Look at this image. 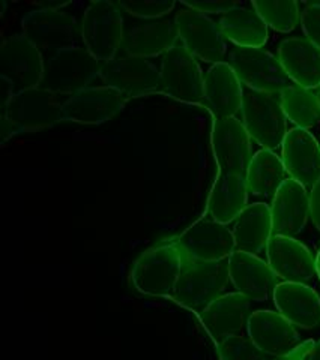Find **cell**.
Here are the masks:
<instances>
[{
	"label": "cell",
	"mask_w": 320,
	"mask_h": 360,
	"mask_svg": "<svg viewBox=\"0 0 320 360\" xmlns=\"http://www.w3.org/2000/svg\"><path fill=\"white\" fill-rule=\"evenodd\" d=\"M188 260L175 240L159 243L134 263L133 284L146 296H170L178 285Z\"/></svg>",
	"instance_id": "obj_1"
},
{
	"label": "cell",
	"mask_w": 320,
	"mask_h": 360,
	"mask_svg": "<svg viewBox=\"0 0 320 360\" xmlns=\"http://www.w3.org/2000/svg\"><path fill=\"white\" fill-rule=\"evenodd\" d=\"M101 62L85 47H71L53 53L45 60L44 78L39 87L59 96H73L99 77Z\"/></svg>",
	"instance_id": "obj_2"
},
{
	"label": "cell",
	"mask_w": 320,
	"mask_h": 360,
	"mask_svg": "<svg viewBox=\"0 0 320 360\" xmlns=\"http://www.w3.org/2000/svg\"><path fill=\"white\" fill-rule=\"evenodd\" d=\"M125 25L119 4L98 0L89 4L82 18L83 47L101 63L116 59L122 49Z\"/></svg>",
	"instance_id": "obj_3"
},
{
	"label": "cell",
	"mask_w": 320,
	"mask_h": 360,
	"mask_svg": "<svg viewBox=\"0 0 320 360\" xmlns=\"http://www.w3.org/2000/svg\"><path fill=\"white\" fill-rule=\"evenodd\" d=\"M241 112L242 123L251 140L264 149L276 150L281 148L289 131L288 117L284 115L280 98L247 90L244 92Z\"/></svg>",
	"instance_id": "obj_4"
},
{
	"label": "cell",
	"mask_w": 320,
	"mask_h": 360,
	"mask_svg": "<svg viewBox=\"0 0 320 360\" xmlns=\"http://www.w3.org/2000/svg\"><path fill=\"white\" fill-rule=\"evenodd\" d=\"M227 63L248 90L280 95L284 89L292 86L278 58L264 49L235 47L228 54Z\"/></svg>",
	"instance_id": "obj_5"
},
{
	"label": "cell",
	"mask_w": 320,
	"mask_h": 360,
	"mask_svg": "<svg viewBox=\"0 0 320 360\" xmlns=\"http://www.w3.org/2000/svg\"><path fill=\"white\" fill-rule=\"evenodd\" d=\"M21 32L39 50L54 53L78 47L82 41V25L73 15L57 9L30 11L21 20Z\"/></svg>",
	"instance_id": "obj_6"
},
{
	"label": "cell",
	"mask_w": 320,
	"mask_h": 360,
	"mask_svg": "<svg viewBox=\"0 0 320 360\" xmlns=\"http://www.w3.org/2000/svg\"><path fill=\"white\" fill-rule=\"evenodd\" d=\"M63 103L59 95L35 87L14 94L8 105H2V116L9 119L18 134L39 131L63 122Z\"/></svg>",
	"instance_id": "obj_7"
},
{
	"label": "cell",
	"mask_w": 320,
	"mask_h": 360,
	"mask_svg": "<svg viewBox=\"0 0 320 360\" xmlns=\"http://www.w3.org/2000/svg\"><path fill=\"white\" fill-rule=\"evenodd\" d=\"M227 262L194 263L188 262L173 291V299L188 309L203 311L224 295L228 285Z\"/></svg>",
	"instance_id": "obj_8"
},
{
	"label": "cell",
	"mask_w": 320,
	"mask_h": 360,
	"mask_svg": "<svg viewBox=\"0 0 320 360\" xmlns=\"http://www.w3.org/2000/svg\"><path fill=\"white\" fill-rule=\"evenodd\" d=\"M247 332L259 350L271 357L301 360L307 352V348L301 347L295 326L276 311H254L248 320Z\"/></svg>",
	"instance_id": "obj_9"
},
{
	"label": "cell",
	"mask_w": 320,
	"mask_h": 360,
	"mask_svg": "<svg viewBox=\"0 0 320 360\" xmlns=\"http://www.w3.org/2000/svg\"><path fill=\"white\" fill-rule=\"evenodd\" d=\"M188 262H227L236 251L233 231L212 218H202L175 239Z\"/></svg>",
	"instance_id": "obj_10"
},
{
	"label": "cell",
	"mask_w": 320,
	"mask_h": 360,
	"mask_svg": "<svg viewBox=\"0 0 320 360\" xmlns=\"http://www.w3.org/2000/svg\"><path fill=\"white\" fill-rule=\"evenodd\" d=\"M159 71L161 89L170 98L187 104L203 103L204 75L197 59L184 45L178 44L163 56Z\"/></svg>",
	"instance_id": "obj_11"
},
{
	"label": "cell",
	"mask_w": 320,
	"mask_h": 360,
	"mask_svg": "<svg viewBox=\"0 0 320 360\" xmlns=\"http://www.w3.org/2000/svg\"><path fill=\"white\" fill-rule=\"evenodd\" d=\"M175 25L180 44L194 58L212 65L224 62L227 42L219 22L197 11L185 8L178 13Z\"/></svg>",
	"instance_id": "obj_12"
},
{
	"label": "cell",
	"mask_w": 320,
	"mask_h": 360,
	"mask_svg": "<svg viewBox=\"0 0 320 360\" xmlns=\"http://www.w3.org/2000/svg\"><path fill=\"white\" fill-rule=\"evenodd\" d=\"M45 60L41 50L26 37L14 35L0 47V78H4L14 92L39 87L44 78Z\"/></svg>",
	"instance_id": "obj_13"
},
{
	"label": "cell",
	"mask_w": 320,
	"mask_h": 360,
	"mask_svg": "<svg viewBox=\"0 0 320 360\" xmlns=\"http://www.w3.org/2000/svg\"><path fill=\"white\" fill-rule=\"evenodd\" d=\"M101 82L125 98L144 96L161 89V71L149 59L123 56L101 65Z\"/></svg>",
	"instance_id": "obj_14"
},
{
	"label": "cell",
	"mask_w": 320,
	"mask_h": 360,
	"mask_svg": "<svg viewBox=\"0 0 320 360\" xmlns=\"http://www.w3.org/2000/svg\"><path fill=\"white\" fill-rule=\"evenodd\" d=\"M211 146L221 173L245 174L253 160L251 137L242 120L236 117L214 119Z\"/></svg>",
	"instance_id": "obj_15"
},
{
	"label": "cell",
	"mask_w": 320,
	"mask_h": 360,
	"mask_svg": "<svg viewBox=\"0 0 320 360\" xmlns=\"http://www.w3.org/2000/svg\"><path fill=\"white\" fill-rule=\"evenodd\" d=\"M125 98L118 90L107 86L86 87L74 94L63 103V122L101 125L122 111Z\"/></svg>",
	"instance_id": "obj_16"
},
{
	"label": "cell",
	"mask_w": 320,
	"mask_h": 360,
	"mask_svg": "<svg viewBox=\"0 0 320 360\" xmlns=\"http://www.w3.org/2000/svg\"><path fill=\"white\" fill-rule=\"evenodd\" d=\"M268 264L283 283L307 284L317 275L312 251L288 236L273 234L266 246Z\"/></svg>",
	"instance_id": "obj_17"
},
{
	"label": "cell",
	"mask_w": 320,
	"mask_h": 360,
	"mask_svg": "<svg viewBox=\"0 0 320 360\" xmlns=\"http://www.w3.org/2000/svg\"><path fill=\"white\" fill-rule=\"evenodd\" d=\"M251 300L241 292H227L203 311H200V323L211 336V340L219 344L226 338L242 335L251 317Z\"/></svg>",
	"instance_id": "obj_18"
},
{
	"label": "cell",
	"mask_w": 320,
	"mask_h": 360,
	"mask_svg": "<svg viewBox=\"0 0 320 360\" xmlns=\"http://www.w3.org/2000/svg\"><path fill=\"white\" fill-rule=\"evenodd\" d=\"M281 160L290 179L305 188L320 180V144L312 132L293 128L281 146Z\"/></svg>",
	"instance_id": "obj_19"
},
{
	"label": "cell",
	"mask_w": 320,
	"mask_h": 360,
	"mask_svg": "<svg viewBox=\"0 0 320 360\" xmlns=\"http://www.w3.org/2000/svg\"><path fill=\"white\" fill-rule=\"evenodd\" d=\"M242 83L227 62L212 65L204 75L203 104L214 119L236 117L242 108Z\"/></svg>",
	"instance_id": "obj_20"
},
{
	"label": "cell",
	"mask_w": 320,
	"mask_h": 360,
	"mask_svg": "<svg viewBox=\"0 0 320 360\" xmlns=\"http://www.w3.org/2000/svg\"><path fill=\"white\" fill-rule=\"evenodd\" d=\"M271 215L273 234L288 238L298 236L310 218V194L307 188L290 177L285 179L272 198Z\"/></svg>",
	"instance_id": "obj_21"
},
{
	"label": "cell",
	"mask_w": 320,
	"mask_h": 360,
	"mask_svg": "<svg viewBox=\"0 0 320 360\" xmlns=\"http://www.w3.org/2000/svg\"><path fill=\"white\" fill-rule=\"evenodd\" d=\"M232 284L251 302H265L277 287V275L257 255L235 251L227 260Z\"/></svg>",
	"instance_id": "obj_22"
},
{
	"label": "cell",
	"mask_w": 320,
	"mask_h": 360,
	"mask_svg": "<svg viewBox=\"0 0 320 360\" xmlns=\"http://www.w3.org/2000/svg\"><path fill=\"white\" fill-rule=\"evenodd\" d=\"M179 41L175 21L168 18L146 20L125 30L122 49L127 56L142 59L156 58L176 47Z\"/></svg>",
	"instance_id": "obj_23"
},
{
	"label": "cell",
	"mask_w": 320,
	"mask_h": 360,
	"mask_svg": "<svg viewBox=\"0 0 320 360\" xmlns=\"http://www.w3.org/2000/svg\"><path fill=\"white\" fill-rule=\"evenodd\" d=\"M272 297L277 311L293 326L314 329L320 324V297L307 284L280 283Z\"/></svg>",
	"instance_id": "obj_24"
},
{
	"label": "cell",
	"mask_w": 320,
	"mask_h": 360,
	"mask_svg": "<svg viewBox=\"0 0 320 360\" xmlns=\"http://www.w3.org/2000/svg\"><path fill=\"white\" fill-rule=\"evenodd\" d=\"M278 60L296 86L316 90L320 86V50L305 38L284 39Z\"/></svg>",
	"instance_id": "obj_25"
},
{
	"label": "cell",
	"mask_w": 320,
	"mask_h": 360,
	"mask_svg": "<svg viewBox=\"0 0 320 360\" xmlns=\"http://www.w3.org/2000/svg\"><path fill=\"white\" fill-rule=\"evenodd\" d=\"M248 193L245 174L219 172L208 197L211 218L226 225L235 222L248 206Z\"/></svg>",
	"instance_id": "obj_26"
},
{
	"label": "cell",
	"mask_w": 320,
	"mask_h": 360,
	"mask_svg": "<svg viewBox=\"0 0 320 360\" xmlns=\"http://www.w3.org/2000/svg\"><path fill=\"white\" fill-rule=\"evenodd\" d=\"M233 238L236 251L257 255L264 250L273 236L271 206L266 202L248 205L233 225Z\"/></svg>",
	"instance_id": "obj_27"
},
{
	"label": "cell",
	"mask_w": 320,
	"mask_h": 360,
	"mask_svg": "<svg viewBox=\"0 0 320 360\" xmlns=\"http://www.w3.org/2000/svg\"><path fill=\"white\" fill-rule=\"evenodd\" d=\"M219 25L224 38L233 42L235 47L261 49L269 38V27L251 4L248 6L238 5L228 11Z\"/></svg>",
	"instance_id": "obj_28"
},
{
	"label": "cell",
	"mask_w": 320,
	"mask_h": 360,
	"mask_svg": "<svg viewBox=\"0 0 320 360\" xmlns=\"http://www.w3.org/2000/svg\"><path fill=\"white\" fill-rule=\"evenodd\" d=\"M285 167L281 156L273 150L261 149L251 160L245 173L248 191L256 197L273 198L285 182Z\"/></svg>",
	"instance_id": "obj_29"
},
{
	"label": "cell",
	"mask_w": 320,
	"mask_h": 360,
	"mask_svg": "<svg viewBox=\"0 0 320 360\" xmlns=\"http://www.w3.org/2000/svg\"><path fill=\"white\" fill-rule=\"evenodd\" d=\"M280 101L285 117L296 125V128L308 131L319 123L320 105L313 90L292 84L280 94Z\"/></svg>",
	"instance_id": "obj_30"
},
{
	"label": "cell",
	"mask_w": 320,
	"mask_h": 360,
	"mask_svg": "<svg viewBox=\"0 0 320 360\" xmlns=\"http://www.w3.org/2000/svg\"><path fill=\"white\" fill-rule=\"evenodd\" d=\"M256 13L264 18L268 27H272L280 33L292 32L301 21L300 4L289 2H253L251 4Z\"/></svg>",
	"instance_id": "obj_31"
},
{
	"label": "cell",
	"mask_w": 320,
	"mask_h": 360,
	"mask_svg": "<svg viewBox=\"0 0 320 360\" xmlns=\"http://www.w3.org/2000/svg\"><path fill=\"white\" fill-rule=\"evenodd\" d=\"M216 353L220 360H268L269 357L244 335L226 338L216 344Z\"/></svg>",
	"instance_id": "obj_32"
},
{
	"label": "cell",
	"mask_w": 320,
	"mask_h": 360,
	"mask_svg": "<svg viewBox=\"0 0 320 360\" xmlns=\"http://www.w3.org/2000/svg\"><path fill=\"white\" fill-rule=\"evenodd\" d=\"M175 2L171 0H164V2H135V0H130V2H121L119 6L125 13L142 18V20H159L170 14L175 8Z\"/></svg>",
	"instance_id": "obj_33"
},
{
	"label": "cell",
	"mask_w": 320,
	"mask_h": 360,
	"mask_svg": "<svg viewBox=\"0 0 320 360\" xmlns=\"http://www.w3.org/2000/svg\"><path fill=\"white\" fill-rule=\"evenodd\" d=\"M301 26L305 39L320 50V4L307 5L301 14Z\"/></svg>",
	"instance_id": "obj_34"
},
{
	"label": "cell",
	"mask_w": 320,
	"mask_h": 360,
	"mask_svg": "<svg viewBox=\"0 0 320 360\" xmlns=\"http://www.w3.org/2000/svg\"><path fill=\"white\" fill-rule=\"evenodd\" d=\"M185 8L197 11L202 14H227L228 11L236 8L239 4L236 2H182Z\"/></svg>",
	"instance_id": "obj_35"
},
{
	"label": "cell",
	"mask_w": 320,
	"mask_h": 360,
	"mask_svg": "<svg viewBox=\"0 0 320 360\" xmlns=\"http://www.w3.org/2000/svg\"><path fill=\"white\" fill-rule=\"evenodd\" d=\"M310 218L320 231V180L310 191Z\"/></svg>",
	"instance_id": "obj_36"
},
{
	"label": "cell",
	"mask_w": 320,
	"mask_h": 360,
	"mask_svg": "<svg viewBox=\"0 0 320 360\" xmlns=\"http://www.w3.org/2000/svg\"><path fill=\"white\" fill-rule=\"evenodd\" d=\"M301 360H320V341L310 344Z\"/></svg>",
	"instance_id": "obj_37"
},
{
	"label": "cell",
	"mask_w": 320,
	"mask_h": 360,
	"mask_svg": "<svg viewBox=\"0 0 320 360\" xmlns=\"http://www.w3.org/2000/svg\"><path fill=\"white\" fill-rule=\"evenodd\" d=\"M316 274H317V276L320 279V250H319L317 257H316Z\"/></svg>",
	"instance_id": "obj_38"
},
{
	"label": "cell",
	"mask_w": 320,
	"mask_h": 360,
	"mask_svg": "<svg viewBox=\"0 0 320 360\" xmlns=\"http://www.w3.org/2000/svg\"><path fill=\"white\" fill-rule=\"evenodd\" d=\"M316 96H317V101H319V105H320V86L316 89Z\"/></svg>",
	"instance_id": "obj_39"
}]
</instances>
